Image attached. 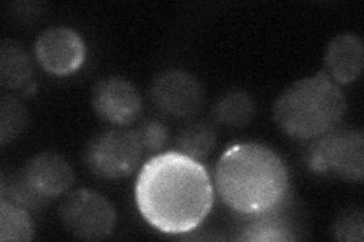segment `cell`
<instances>
[{
	"label": "cell",
	"mask_w": 364,
	"mask_h": 242,
	"mask_svg": "<svg viewBox=\"0 0 364 242\" xmlns=\"http://www.w3.org/2000/svg\"><path fill=\"white\" fill-rule=\"evenodd\" d=\"M135 203L152 227L179 235L199 227L214 204V183L199 160L166 152L143 164L135 180Z\"/></svg>",
	"instance_id": "6da1fadb"
},
{
	"label": "cell",
	"mask_w": 364,
	"mask_h": 242,
	"mask_svg": "<svg viewBox=\"0 0 364 242\" xmlns=\"http://www.w3.org/2000/svg\"><path fill=\"white\" fill-rule=\"evenodd\" d=\"M214 188L222 202L245 215L266 214L289 191V171L267 145L237 143L228 147L214 170Z\"/></svg>",
	"instance_id": "7a4b0ae2"
},
{
	"label": "cell",
	"mask_w": 364,
	"mask_h": 242,
	"mask_svg": "<svg viewBox=\"0 0 364 242\" xmlns=\"http://www.w3.org/2000/svg\"><path fill=\"white\" fill-rule=\"evenodd\" d=\"M345 114L343 89L323 72L296 80L273 103V120L298 140H316L337 129Z\"/></svg>",
	"instance_id": "3957f363"
},
{
	"label": "cell",
	"mask_w": 364,
	"mask_h": 242,
	"mask_svg": "<svg viewBox=\"0 0 364 242\" xmlns=\"http://www.w3.org/2000/svg\"><path fill=\"white\" fill-rule=\"evenodd\" d=\"M306 164L317 175L354 182L364 177V135L361 129H334L313 140Z\"/></svg>",
	"instance_id": "277c9868"
},
{
	"label": "cell",
	"mask_w": 364,
	"mask_h": 242,
	"mask_svg": "<svg viewBox=\"0 0 364 242\" xmlns=\"http://www.w3.org/2000/svg\"><path fill=\"white\" fill-rule=\"evenodd\" d=\"M60 220L68 233L84 241L112 235L117 215L114 206L97 191L81 188L67 195L60 206Z\"/></svg>",
	"instance_id": "5b68a950"
},
{
	"label": "cell",
	"mask_w": 364,
	"mask_h": 242,
	"mask_svg": "<svg viewBox=\"0 0 364 242\" xmlns=\"http://www.w3.org/2000/svg\"><path fill=\"white\" fill-rule=\"evenodd\" d=\"M144 153L140 138L134 131H107L87 144L85 164L102 179H123L132 175Z\"/></svg>",
	"instance_id": "8992f818"
},
{
	"label": "cell",
	"mask_w": 364,
	"mask_h": 242,
	"mask_svg": "<svg viewBox=\"0 0 364 242\" xmlns=\"http://www.w3.org/2000/svg\"><path fill=\"white\" fill-rule=\"evenodd\" d=\"M33 53L46 73L65 77L76 73L85 62L87 45L79 33L65 26H53L43 31Z\"/></svg>",
	"instance_id": "52a82bcc"
},
{
	"label": "cell",
	"mask_w": 364,
	"mask_h": 242,
	"mask_svg": "<svg viewBox=\"0 0 364 242\" xmlns=\"http://www.w3.org/2000/svg\"><path fill=\"white\" fill-rule=\"evenodd\" d=\"M91 106L105 121L128 126L140 117L143 100L129 80L109 76L100 79L91 89Z\"/></svg>",
	"instance_id": "ba28073f"
},
{
	"label": "cell",
	"mask_w": 364,
	"mask_h": 242,
	"mask_svg": "<svg viewBox=\"0 0 364 242\" xmlns=\"http://www.w3.org/2000/svg\"><path fill=\"white\" fill-rule=\"evenodd\" d=\"M151 97L158 109L179 119L191 117L202 106V88L196 77L175 68L154 79Z\"/></svg>",
	"instance_id": "9c48e42d"
},
{
	"label": "cell",
	"mask_w": 364,
	"mask_h": 242,
	"mask_svg": "<svg viewBox=\"0 0 364 242\" xmlns=\"http://www.w3.org/2000/svg\"><path fill=\"white\" fill-rule=\"evenodd\" d=\"M21 179L41 199L50 200L70 191L75 172L64 156L55 152H43L28 160Z\"/></svg>",
	"instance_id": "30bf717a"
},
{
	"label": "cell",
	"mask_w": 364,
	"mask_h": 242,
	"mask_svg": "<svg viewBox=\"0 0 364 242\" xmlns=\"http://www.w3.org/2000/svg\"><path fill=\"white\" fill-rule=\"evenodd\" d=\"M364 67V44L355 33L345 32L329 41L323 56V73L337 85H349Z\"/></svg>",
	"instance_id": "8fae6325"
},
{
	"label": "cell",
	"mask_w": 364,
	"mask_h": 242,
	"mask_svg": "<svg viewBox=\"0 0 364 242\" xmlns=\"http://www.w3.org/2000/svg\"><path fill=\"white\" fill-rule=\"evenodd\" d=\"M33 64L29 53L18 41L4 40L0 45V82L8 89L32 96L37 84L32 77Z\"/></svg>",
	"instance_id": "7c38bea8"
},
{
	"label": "cell",
	"mask_w": 364,
	"mask_h": 242,
	"mask_svg": "<svg viewBox=\"0 0 364 242\" xmlns=\"http://www.w3.org/2000/svg\"><path fill=\"white\" fill-rule=\"evenodd\" d=\"M255 112V101L247 93L240 89H234L223 94L214 108V115L218 121L231 126V128L247 126L254 120Z\"/></svg>",
	"instance_id": "4fadbf2b"
},
{
	"label": "cell",
	"mask_w": 364,
	"mask_h": 242,
	"mask_svg": "<svg viewBox=\"0 0 364 242\" xmlns=\"http://www.w3.org/2000/svg\"><path fill=\"white\" fill-rule=\"evenodd\" d=\"M33 238V224L25 206L5 197L0 202V241L28 242Z\"/></svg>",
	"instance_id": "5bb4252c"
},
{
	"label": "cell",
	"mask_w": 364,
	"mask_h": 242,
	"mask_svg": "<svg viewBox=\"0 0 364 242\" xmlns=\"http://www.w3.org/2000/svg\"><path fill=\"white\" fill-rule=\"evenodd\" d=\"M178 152L184 153L193 159H203L211 155L218 144V136L214 129L207 123H193L178 136Z\"/></svg>",
	"instance_id": "9a60e30c"
},
{
	"label": "cell",
	"mask_w": 364,
	"mask_h": 242,
	"mask_svg": "<svg viewBox=\"0 0 364 242\" xmlns=\"http://www.w3.org/2000/svg\"><path fill=\"white\" fill-rule=\"evenodd\" d=\"M28 112L23 103L13 97L4 96L0 101V143L9 144L26 129Z\"/></svg>",
	"instance_id": "2e32d148"
},
{
	"label": "cell",
	"mask_w": 364,
	"mask_h": 242,
	"mask_svg": "<svg viewBox=\"0 0 364 242\" xmlns=\"http://www.w3.org/2000/svg\"><path fill=\"white\" fill-rule=\"evenodd\" d=\"M293 238L294 236L286 224L266 218V220H257L249 224L238 239L249 242H282Z\"/></svg>",
	"instance_id": "e0dca14e"
},
{
	"label": "cell",
	"mask_w": 364,
	"mask_h": 242,
	"mask_svg": "<svg viewBox=\"0 0 364 242\" xmlns=\"http://www.w3.org/2000/svg\"><path fill=\"white\" fill-rule=\"evenodd\" d=\"M363 214L361 211H349L341 215L334 227V235L338 241H363Z\"/></svg>",
	"instance_id": "ac0fdd59"
},
{
	"label": "cell",
	"mask_w": 364,
	"mask_h": 242,
	"mask_svg": "<svg viewBox=\"0 0 364 242\" xmlns=\"http://www.w3.org/2000/svg\"><path fill=\"white\" fill-rule=\"evenodd\" d=\"M136 135L140 138V143L144 147V150H151V152H159L163 150V147L167 143V129L161 123L158 121H144L139 131H136Z\"/></svg>",
	"instance_id": "d6986e66"
}]
</instances>
